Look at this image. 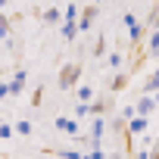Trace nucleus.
Instances as JSON below:
<instances>
[{"mask_svg":"<svg viewBox=\"0 0 159 159\" xmlns=\"http://www.w3.org/2000/svg\"><path fill=\"white\" fill-rule=\"evenodd\" d=\"M81 62H66L62 69H59V91H72L75 84H78V78H81Z\"/></svg>","mask_w":159,"mask_h":159,"instance_id":"nucleus-1","label":"nucleus"},{"mask_svg":"<svg viewBox=\"0 0 159 159\" xmlns=\"http://www.w3.org/2000/svg\"><path fill=\"white\" fill-rule=\"evenodd\" d=\"M97 16H100V7H97V3H88L81 13H78V22H75V25H78V34H88V28H91V22H94Z\"/></svg>","mask_w":159,"mask_h":159,"instance_id":"nucleus-2","label":"nucleus"},{"mask_svg":"<svg viewBox=\"0 0 159 159\" xmlns=\"http://www.w3.org/2000/svg\"><path fill=\"white\" fill-rule=\"evenodd\" d=\"M53 128H56V131H66V134H72V137L81 134V122H78L75 116H72V119H69V116H56Z\"/></svg>","mask_w":159,"mask_h":159,"instance_id":"nucleus-3","label":"nucleus"},{"mask_svg":"<svg viewBox=\"0 0 159 159\" xmlns=\"http://www.w3.org/2000/svg\"><path fill=\"white\" fill-rule=\"evenodd\" d=\"M112 109H116V100H112V94L91 100V116H112Z\"/></svg>","mask_w":159,"mask_h":159,"instance_id":"nucleus-4","label":"nucleus"},{"mask_svg":"<svg viewBox=\"0 0 159 159\" xmlns=\"http://www.w3.org/2000/svg\"><path fill=\"white\" fill-rule=\"evenodd\" d=\"M156 109H159V103H156V97H153V94H143V97L134 103V112H137V116H147V119H150Z\"/></svg>","mask_w":159,"mask_h":159,"instance_id":"nucleus-5","label":"nucleus"},{"mask_svg":"<svg viewBox=\"0 0 159 159\" xmlns=\"http://www.w3.org/2000/svg\"><path fill=\"white\" fill-rule=\"evenodd\" d=\"M103 134H106V116H94V122H91V147L94 150L100 147Z\"/></svg>","mask_w":159,"mask_h":159,"instance_id":"nucleus-6","label":"nucleus"},{"mask_svg":"<svg viewBox=\"0 0 159 159\" xmlns=\"http://www.w3.org/2000/svg\"><path fill=\"white\" fill-rule=\"evenodd\" d=\"M143 34H147V25L134 19V22L128 25V41H131V47H140V41H143Z\"/></svg>","mask_w":159,"mask_h":159,"instance_id":"nucleus-7","label":"nucleus"},{"mask_svg":"<svg viewBox=\"0 0 159 159\" xmlns=\"http://www.w3.org/2000/svg\"><path fill=\"white\" fill-rule=\"evenodd\" d=\"M7 88H10V97H19V94L25 91V72H22V69L13 75V81H7Z\"/></svg>","mask_w":159,"mask_h":159,"instance_id":"nucleus-8","label":"nucleus"},{"mask_svg":"<svg viewBox=\"0 0 159 159\" xmlns=\"http://www.w3.org/2000/svg\"><path fill=\"white\" fill-rule=\"evenodd\" d=\"M128 81H131V72H119L112 81H109V94H119V91H125L128 88Z\"/></svg>","mask_w":159,"mask_h":159,"instance_id":"nucleus-9","label":"nucleus"},{"mask_svg":"<svg viewBox=\"0 0 159 159\" xmlns=\"http://www.w3.org/2000/svg\"><path fill=\"white\" fill-rule=\"evenodd\" d=\"M59 34H62V41H66V44H72V41L78 38V25H75V22H66V19H62V22H59Z\"/></svg>","mask_w":159,"mask_h":159,"instance_id":"nucleus-10","label":"nucleus"},{"mask_svg":"<svg viewBox=\"0 0 159 159\" xmlns=\"http://www.w3.org/2000/svg\"><path fill=\"white\" fill-rule=\"evenodd\" d=\"M41 19H44L47 25H59V22H62V16H59L56 7H53V10H41Z\"/></svg>","mask_w":159,"mask_h":159,"instance_id":"nucleus-11","label":"nucleus"},{"mask_svg":"<svg viewBox=\"0 0 159 159\" xmlns=\"http://www.w3.org/2000/svg\"><path fill=\"white\" fill-rule=\"evenodd\" d=\"M150 31L153 28H159V0H156V3H153V10H150V16H147V22H143Z\"/></svg>","mask_w":159,"mask_h":159,"instance_id":"nucleus-12","label":"nucleus"},{"mask_svg":"<svg viewBox=\"0 0 159 159\" xmlns=\"http://www.w3.org/2000/svg\"><path fill=\"white\" fill-rule=\"evenodd\" d=\"M78 13H81V7H78V3H69L66 13H62V19H66V22H78Z\"/></svg>","mask_w":159,"mask_h":159,"instance_id":"nucleus-13","label":"nucleus"},{"mask_svg":"<svg viewBox=\"0 0 159 159\" xmlns=\"http://www.w3.org/2000/svg\"><path fill=\"white\" fill-rule=\"evenodd\" d=\"M91 116V103H84V100H78V106H75V119L81 122V119H88Z\"/></svg>","mask_w":159,"mask_h":159,"instance_id":"nucleus-14","label":"nucleus"},{"mask_svg":"<svg viewBox=\"0 0 159 159\" xmlns=\"http://www.w3.org/2000/svg\"><path fill=\"white\" fill-rule=\"evenodd\" d=\"M156 91H159V75L153 72V75L147 78V84H143V94H156Z\"/></svg>","mask_w":159,"mask_h":159,"instance_id":"nucleus-15","label":"nucleus"},{"mask_svg":"<svg viewBox=\"0 0 159 159\" xmlns=\"http://www.w3.org/2000/svg\"><path fill=\"white\" fill-rule=\"evenodd\" d=\"M75 94H78V100H84V103H91V100H94V91H91L88 84H81V88H78Z\"/></svg>","mask_w":159,"mask_h":159,"instance_id":"nucleus-16","label":"nucleus"},{"mask_svg":"<svg viewBox=\"0 0 159 159\" xmlns=\"http://www.w3.org/2000/svg\"><path fill=\"white\" fill-rule=\"evenodd\" d=\"M150 53L159 56V28H153V34H150Z\"/></svg>","mask_w":159,"mask_h":159,"instance_id":"nucleus-17","label":"nucleus"},{"mask_svg":"<svg viewBox=\"0 0 159 159\" xmlns=\"http://www.w3.org/2000/svg\"><path fill=\"white\" fill-rule=\"evenodd\" d=\"M13 131H16V134H31V122H25V119H22V122H16V125H13Z\"/></svg>","mask_w":159,"mask_h":159,"instance_id":"nucleus-18","label":"nucleus"},{"mask_svg":"<svg viewBox=\"0 0 159 159\" xmlns=\"http://www.w3.org/2000/svg\"><path fill=\"white\" fill-rule=\"evenodd\" d=\"M7 34H10V16L0 13V38H7Z\"/></svg>","mask_w":159,"mask_h":159,"instance_id":"nucleus-19","label":"nucleus"},{"mask_svg":"<svg viewBox=\"0 0 159 159\" xmlns=\"http://www.w3.org/2000/svg\"><path fill=\"white\" fill-rule=\"evenodd\" d=\"M106 53V38H97V44H94V56H103Z\"/></svg>","mask_w":159,"mask_h":159,"instance_id":"nucleus-20","label":"nucleus"},{"mask_svg":"<svg viewBox=\"0 0 159 159\" xmlns=\"http://www.w3.org/2000/svg\"><path fill=\"white\" fill-rule=\"evenodd\" d=\"M13 134H16V131H13V125H7V122H3V125H0V137H3V140H10Z\"/></svg>","mask_w":159,"mask_h":159,"instance_id":"nucleus-21","label":"nucleus"},{"mask_svg":"<svg viewBox=\"0 0 159 159\" xmlns=\"http://www.w3.org/2000/svg\"><path fill=\"white\" fill-rule=\"evenodd\" d=\"M119 66H122V53H112L109 56V69H119Z\"/></svg>","mask_w":159,"mask_h":159,"instance_id":"nucleus-22","label":"nucleus"},{"mask_svg":"<svg viewBox=\"0 0 159 159\" xmlns=\"http://www.w3.org/2000/svg\"><path fill=\"white\" fill-rule=\"evenodd\" d=\"M41 100H44V91H41V88H38V91H34V94H31V106H41Z\"/></svg>","mask_w":159,"mask_h":159,"instance_id":"nucleus-23","label":"nucleus"},{"mask_svg":"<svg viewBox=\"0 0 159 159\" xmlns=\"http://www.w3.org/2000/svg\"><path fill=\"white\" fill-rule=\"evenodd\" d=\"M7 97H10V88H7L3 81H0V100H7Z\"/></svg>","mask_w":159,"mask_h":159,"instance_id":"nucleus-24","label":"nucleus"},{"mask_svg":"<svg viewBox=\"0 0 159 159\" xmlns=\"http://www.w3.org/2000/svg\"><path fill=\"white\" fill-rule=\"evenodd\" d=\"M0 81H3V78H0Z\"/></svg>","mask_w":159,"mask_h":159,"instance_id":"nucleus-25","label":"nucleus"}]
</instances>
